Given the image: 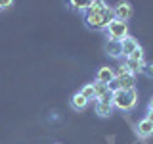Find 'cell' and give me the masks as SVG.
I'll return each mask as SVG.
<instances>
[{"label":"cell","instance_id":"1","mask_svg":"<svg viewBox=\"0 0 153 144\" xmlns=\"http://www.w3.org/2000/svg\"><path fill=\"white\" fill-rule=\"evenodd\" d=\"M82 16H84V25L92 31H105L107 25L115 19L113 8L107 6L103 0H94V4L86 12H82Z\"/></svg>","mask_w":153,"mask_h":144},{"label":"cell","instance_id":"2","mask_svg":"<svg viewBox=\"0 0 153 144\" xmlns=\"http://www.w3.org/2000/svg\"><path fill=\"white\" fill-rule=\"evenodd\" d=\"M138 102V92L136 88H128V90H115L111 92V104L113 108L121 110V112H130L134 110V106Z\"/></svg>","mask_w":153,"mask_h":144},{"label":"cell","instance_id":"3","mask_svg":"<svg viewBox=\"0 0 153 144\" xmlns=\"http://www.w3.org/2000/svg\"><path fill=\"white\" fill-rule=\"evenodd\" d=\"M105 33L111 40H123L124 37H128V23L121 21V19H113L105 29Z\"/></svg>","mask_w":153,"mask_h":144},{"label":"cell","instance_id":"4","mask_svg":"<svg viewBox=\"0 0 153 144\" xmlns=\"http://www.w3.org/2000/svg\"><path fill=\"white\" fill-rule=\"evenodd\" d=\"M113 14H115V19H121V21H128L132 16V6L128 2H119L117 6L113 8Z\"/></svg>","mask_w":153,"mask_h":144},{"label":"cell","instance_id":"5","mask_svg":"<svg viewBox=\"0 0 153 144\" xmlns=\"http://www.w3.org/2000/svg\"><path fill=\"white\" fill-rule=\"evenodd\" d=\"M136 133H138V136H140V138H149L151 134H153V123H151L147 117H143L142 121L138 123Z\"/></svg>","mask_w":153,"mask_h":144},{"label":"cell","instance_id":"6","mask_svg":"<svg viewBox=\"0 0 153 144\" xmlns=\"http://www.w3.org/2000/svg\"><path fill=\"white\" fill-rule=\"evenodd\" d=\"M138 46H140V44H138V40H136V38H134V37H130V35H128V37H124L123 40H121L123 56H124V58H128V56H130V54H132L134 50H136Z\"/></svg>","mask_w":153,"mask_h":144},{"label":"cell","instance_id":"7","mask_svg":"<svg viewBox=\"0 0 153 144\" xmlns=\"http://www.w3.org/2000/svg\"><path fill=\"white\" fill-rule=\"evenodd\" d=\"M105 50L111 58H121L123 56V48H121V40H111L109 38L107 44H105Z\"/></svg>","mask_w":153,"mask_h":144},{"label":"cell","instance_id":"8","mask_svg":"<svg viewBox=\"0 0 153 144\" xmlns=\"http://www.w3.org/2000/svg\"><path fill=\"white\" fill-rule=\"evenodd\" d=\"M117 79H119V88L121 90L134 88V85H136V75H132V73H126L123 77H117Z\"/></svg>","mask_w":153,"mask_h":144},{"label":"cell","instance_id":"9","mask_svg":"<svg viewBox=\"0 0 153 144\" xmlns=\"http://www.w3.org/2000/svg\"><path fill=\"white\" fill-rule=\"evenodd\" d=\"M115 75H113V69L111 67H100L98 73H96V81H100V83H105L107 85L109 81H113Z\"/></svg>","mask_w":153,"mask_h":144},{"label":"cell","instance_id":"10","mask_svg":"<svg viewBox=\"0 0 153 144\" xmlns=\"http://www.w3.org/2000/svg\"><path fill=\"white\" fill-rule=\"evenodd\" d=\"M86 106H88V100L84 98L80 92H76L73 98H71V108L73 110H76V112H80V110H84Z\"/></svg>","mask_w":153,"mask_h":144},{"label":"cell","instance_id":"11","mask_svg":"<svg viewBox=\"0 0 153 144\" xmlns=\"http://www.w3.org/2000/svg\"><path fill=\"white\" fill-rule=\"evenodd\" d=\"M113 104H102V102H96V113L100 117H109L113 113Z\"/></svg>","mask_w":153,"mask_h":144},{"label":"cell","instance_id":"12","mask_svg":"<svg viewBox=\"0 0 153 144\" xmlns=\"http://www.w3.org/2000/svg\"><path fill=\"white\" fill-rule=\"evenodd\" d=\"M142 64H143V62H136V60H130V58L124 60V67H126L128 73H132V75L142 73Z\"/></svg>","mask_w":153,"mask_h":144},{"label":"cell","instance_id":"13","mask_svg":"<svg viewBox=\"0 0 153 144\" xmlns=\"http://www.w3.org/2000/svg\"><path fill=\"white\" fill-rule=\"evenodd\" d=\"M69 4L75 10H79V12H86V10L94 4V0H69Z\"/></svg>","mask_w":153,"mask_h":144},{"label":"cell","instance_id":"14","mask_svg":"<svg viewBox=\"0 0 153 144\" xmlns=\"http://www.w3.org/2000/svg\"><path fill=\"white\" fill-rule=\"evenodd\" d=\"M92 86H94V100L102 98L103 94H107V92H109V90H107V85H105V83H100V81L92 83Z\"/></svg>","mask_w":153,"mask_h":144},{"label":"cell","instance_id":"15","mask_svg":"<svg viewBox=\"0 0 153 144\" xmlns=\"http://www.w3.org/2000/svg\"><path fill=\"white\" fill-rule=\"evenodd\" d=\"M80 94H82L84 98L88 100V102H90V100H94V86H92V83L84 85V86H82V90H80Z\"/></svg>","mask_w":153,"mask_h":144},{"label":"cell","instance_id":"16","mask_svg":"<svg viewBox=\"0 0 153 144\" xmlns=\"http://www.w3.org/2000/svg\"><path fill=\"white\" fill-rule=\"evenodd\" d=\"M142 73L146 77H149V79H153V62H143L142 64Z\"/></svg>","mask_w":153,"mask_h":144},{"label":"cell","instance_id":"17","mask_svg":"<svg viewBox=\"0 0 153 144\" xmlns=\"http://www.w3.org/2000/svg\"><path fill=\"white\" fill-rule=\"evenodd\" d=\"M128 58H130V60H136V62H146V60H143V48H142V46H138Z\"/></svg>","mask_w":153,"mask_h":144},{"label":"cell","instance_id":"18","mask_svg":"<svg viewBox=\"0 0 153 144\" xmlns=\"http://www.w3.org/2000/svg\"><path fill=\"white\" fill-rule=\"evenodd\" d=\"M107 90H109V92H115V90H119V79H117V77H115L113 81H109V83H107Z\"/></svg>","mask_w":153,"mask_h":144},{"label":"cell","instance_id":"19","mask_svg":"<svg viewBox=\"0 0 153 144\" xmlns=\"http://www.w3.org/2000/svg\"><path fill=\"white\" fill-rule=\"evenodd\" d=\"M126 73H128V69L124 67V64L119 65L117 69H113V75H115V77H123V75H126Z\"/></svg>","mask_w":153,"mask_h":144},{"label":"cell","instance_id":"20","mask_svg":"<svg viewBox=\"0 0 153 144\" xmlns=\"http://www.w3.org/2000/svg\"><path fill=\"white\" fill-rule=\"evenodd\" d=\"M96 102H102V104H111V92H107V94H103L102 98H98Z\"/></svg>","mask_w":153,"mask_h":144},{"label":"cell","instance_id":"21","mask_svg":"<svg viewBox=\"0 0 153 144\" xmlns=\"http://www.w3.org/2000/svg\"><path fill=\"white\" fill-rule=\"evenodd\" d=\"M13 4V0H0V10H6Z\"/></svg>","mask_w":153,"mask_h":144},{"label":"cell","instance_id":"22","mask_svg":"<svg viewBox=\"0 0 153 144\" xmlns=\"http://www.w3.org/2000/svg\"><path fill=\"white\" fill-rule=\"evenodd\" d=\"M147 119H149V121L153 123V110H147V115H146Z\"/></svg>","mask_w":153,"mask_h":144},{"label":"cell","instance_id":"23","mask_svg":"<svg viewBox=\"0 0 153 144\" xmlns=\"http://www.w3.org/2000/svg\"><path fill=\"white\" fill-rule=\"evenodd\" d=\"M149 110H153V98L149 100Z\"/></svg>","mask_w":153,"mask_h":144}]
</instances>
